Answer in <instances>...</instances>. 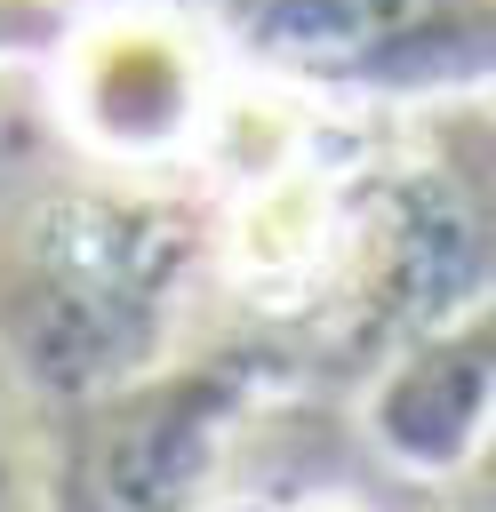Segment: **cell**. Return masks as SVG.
Returning <instances> with one entry per match:
<instances>
[{
	"label": "cell",
	"mask_w": 496,
	"mask_h": 512,
	"mask_svg": "<svg viewBox=\"0 0 496 512\" xmlns=\"http://www.w3.org/2000/svg\"><path fill=\"white\" fill-rule=\"evenodd\" d=\"M224 400L232 384L208 368L160 392H96L88 440L64 456V512H192Z\"/></svg>",
	"instance_id": "obj_1"
},
{
	"label": "cell",
	"mask_w": 496,
	"mask_h": 512,
	"mask_svg": "<svg viewBox=\"0 0 496 512\" xmlns=\"http://www.w3.org/2000/svg\"><path fill=\"white\" fill-rule=\"evenodd\" d=\"M200 104V72L184 64V48L168 32H144V24H120L104 40H88V72L72 88V112L88 120L96 144H120V152H152L168 136H184Z\"/></svg>",
	"instance_id": "obj_2"
},
{
	"label": "cell",
	"mask_w": 496,
	"mask_h": 512,
	"mask_svg": "<svg viewBox=\"0 0 496 512\" xmlns=\"http://www.w3.org/2000/svg\"><path fill=\"white\" fill-rule=\"evenodd\" d=\"M32 32H56V8H40V0H0V48H8V40H32Z\"/></svg>",
	"instance_id": "obj_3"
}]
</instances>
